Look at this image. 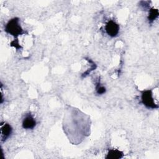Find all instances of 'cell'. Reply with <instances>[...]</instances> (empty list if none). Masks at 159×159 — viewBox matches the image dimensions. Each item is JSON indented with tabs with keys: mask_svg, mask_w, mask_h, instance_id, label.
Instances as JSON below:
<instances>
[{
	"mask_svg": "<svg viewBox=\"0 0 159 159\" xmlns=\"http://www.w3.org/2000/svg\"><path fill=\"white\" fill-rule=\"evenodd\" d=\"M22 125L25 129H32L36 125V120L30 114H29L23 119Z\"/></svg>",
	"mask_w": 159,
	"mask_h": 159,
	"instance_id": "obj_5",
	"label": "cell"
},
{
	"mask_svg": "<svg viewBox=\"0 0 159 159\" xmlns=\"http://www.w3.org/2000/svg\"><path fill=\"white\" fill-rule=\"evenodd\" d=\"M96 89L97 91V93L99 94H102L106 92V88L100 84L99 81L97 83L96 86Z\"/></svg>",
	"mask_w": 159,
	"mask_h": 159,
	"instance_id": "obj_8",
	"label": "cell"
},
{
	"mask_svg": "<svg viewBox=\"0 0 159 159\" xmlns=\"http://www.w3.org/2000/svg\"><path fill=\"white\" fill-rule=\"evenodd\" d=\"M5 30L8 34L16 37L23 33V30L19 24V20L17 17H14L9 20L6 25Z\"/></svg>",
	"mask_w": 159,
	"mask_h": 159,
	"instance_id": "obj_1",
	"label": "cell"
},
{
	"mask_svg": "<svg viewBox=\"0 0 159 159\" xmlns=\"http://www.w3.org/2000/svg\"><path fill=\"white\" fill-rule=\"evenodd\" d=\"M106 32L109 36L114 37H116L119 31V25L114 20H109L107 22L105 26Z\"/></svg>",
	"mask_w": 159,
	"mask_h": 159,
	"instance_id": "obj_3",
	"label": "cell"
},
{
	"mask_svg": "<svg viewBox=\"0 0 159 159\" xmlns=\"http://www.w3.org/2000/svg\"><path fill=\"white\" fill-rule=\"evenodd\" d=\"M142 102L148 108L155 109L158 108V106L155 102L152 96V91L151 90H147L142 94Z\"/></svg>",
	"mask_w": 159,
	"mask_h": 159,
	"instance_id": "obj_2",
	"label": "cell"
},
{
	"mask_svg": "<svg viewBox=\"0 0 159 159\" xmlns=\"http://www.w3.org/2000/svg\"><path fill=\"white\" fill-rule=\"evenodd\" d=\"M12 129L10 124L2 122L1 123V142L6 141L11 135Z\"/></svg>",
	"mask_w": 159,
	"mask_h": 159,
	"instance_id": "obj_4",
	"label": "cell"
},
{
	"mask_svg": "<svg viewBox=\"0 0 159 159\" xmlns=\"http://www.w3.org/2000/svg\"><path fill=\"white\" fill-rule=\"evenodd\" d=\"M158 11L157 9L154 8H151L149 10V14L148 16V21L152 23L153 20H155L158 16Z\"/></svg>",
	"mask_w": 159,
	"mask_h": 159,
	"instance_id": "obj_7",
	"label": "cell"
},
{
	"mask_svg": "<svg viewBox=\"0 0 159 159\" xmlns=\"http://www.w3.org/2000/svg\"><path fill=\"white\" fill-rule=\"evenodd\" d=\"M122 154H123L122 152H121L120 151L116 149H112L109 151L106 158H119L122 157Z\"/></svg>",
	"mask_w": 159,
	"mask_h": 159,
	"instance_id": "obj_6",
	"label": "cell"
}]
</instances>
